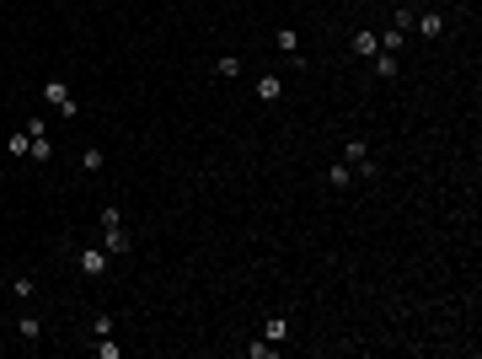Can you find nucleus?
<instances>
[{
  "label": "nucleus",
  "instance_id": "nucleus-1",
  "mask_svg": "<svg viewBox=\"0 0 482 359\" xmlns=\"http://www.w3.org/2000/svg\"><path fill=\"white\" fill-rule=\"evenodd\" d=\"M102 241H108V258H123V252H129V231H123V215L118 209H102Z\"/></svg>",
  "mask_w": 482,
  "mask_h": 359
},
{
  "label": "nucleus",
  "instance_id": "nucleus-2",
  "mask_svg": "<svg viewBox=\"0 0 482 359\" xmlns=\"http://www.w3.org/2000/svg\"><path fill=\"white\" fill-rule=\"evenodd\" d=\"M343 161L354 167V177H375V161H370V145H364V140H349V145H343Z\"/></svg>",
  "mask_w": 482,
  "mask_h": 359
},
{
  "label": "nucleus",
  "instance_id": "nucleus-3",
  "mask_svg": "<svg viewBox=\"0 0 482 359\" xmlns=\"http://www.w3.org/2000/svg\"><path fill=\"white\" fill-rule=\"evenodd\" d=\"M274 48L284 54L289 65H306V60H301V33H295V27H279V33H274Z\"/></svg>",
  "mask_w": 482,
  "mask_h": 359
},
{
  "label": "nucleus",
  "instance_id": "nucleus-4",
  "mask_svg": "<svg viewBox=\"0 0 482 359\" xmlns=\"http://www.w3.org/2000/svg\"><path fill=\"white\" fill-rule=\"evenodd\" d=\"M43 96H48V102H54V108L65 113V118H75V113H81V108H75V96H70V86H65V81H48V86H43Z\"/></svg>",
  "mask_w": 482,
  "mask_h": 359
},
{
  "label": "nucleus",
  "instance_id": "nucleus-5",
  "mask_svg": "<svg viewBox=\"0 0 482 359\" xmlns=\"http://www.w3.org/2000/svg\"><path fill=\"white\" fill-rule=\"evenodd\" d=\"M75 263H81V274H86V279H102V274H108V252H96V247H86L81 258H75Z\"/></svg>",
  "mask_w": 482,
  "mask_h": 359
},
{
  "label": "nucleus",
  "instance_id": "nucleus-6",
  "mask_svg": "<svg viewBox=\"0 0 482 359\" xmlns=\"http://www.w3.org/2000/svg\"><path fill=\"white\" fill-rule=\"evenodd\" d=\"M413 27H418L423 38H439V33H445V16H439V11H423V16H413Z\"/></svg>",
  "mask_w": 482,
  "mask_h": 359
},
{
  "label": "nucleus",
  "instance_id": "nucleus-7",
  "mask_svg": "<svg viewBox=\"0 0 482 359\" xmlns=\"http://www.w3.org/2000/svg\"><path fill=\"white\" fill-rule=\"evenodd\" d=\"M354 54H359V60H375V54H381V33H354Z\"/></svg>",
  "mask_w": 482,
  "mask_h": 359
},
{
  "label": "nucleus",
  "instance_id": "nucleus-8",
  "mask_svg": "<svg viewBox=\"0 0 482 359\" xmlns=\"http://www.w3.org/2000/svg\"><path fill=\"white\" fill-rule=\"evenodd\" d=\"M257 96H263V102H279V96H284V81H279V75H257Z\"/></svg>",
  "mask_w": 482,
  "mask_h": 359
},
{
  "label": "nucleus",
  "instance_id": "nucleus-9",
  "mask_svg": "<svg viewBox=\"0 0 482 359\" xmlns=\"http://www.w3.org/2000/svg\"><path fill=\"white\" fill-rule=\"evenodd\" d=\"M16 333H22L27 343H38V338H43V322H38V316L27 311V316H16Z\"/></svg>",
  "mask_w": 482,
  "mask_h": 359
},
{
  "label": "nucleus",
  "instance_id": "nucleus-10",
  "mask_svg": "<svg viewBox=\"0 0 482 359\" xmlns=\"http://www.w3.org/2000/svg\"><path fill=\"white\" fill-rule=\"evenodd\" d=\"M327 182H332V188H354V167H349V161H337V167L327 172Z\"/></svg>",
  "mask_w": 482,
  "mask_h": 359
},
{
  "label": "nucleus",
  "instance_id": "nucleus-11",
  "mask_svg": "<svg viewBox=\"0 0 482 359\" xmlns=\"http://www.w3.org/2000/svg\"><path fill=\"white\" fill-rule=\"evenodd\" d=\"M263 338H268V343H284V338H289V322H284V316H268Z\"/></svg>",
  "mask_w": 482,
  "mask_h": 359
},
{
  "label": "nucleus",
  "instance_id": "nucleus-12",
  "mask_svg": "<svg viewBox=\"0 0 482 359\" xmlns=\"http://www.w3.org/2000/svg\"><path fill=\"white\" fill-rule=\"evenodd\" d=\"M375 75H381V81H397V54H375Z\"/></svg>",
  "mask_w": 482,
  "mask_h": 359
},
{
  "label": "nucleus",
  "instance_id": "nucleus-13",
  "mask_svg": "<svg viewBox=\"0 0 482 359\" xmlns=\"http://www.w3.org/2000/svg\"><path fill=\"white\" fill-rule=\"evenodd\" d=\"M6 150H11V156H27V150H33V134H27V129H16L11 140H6Z\"/></svg>",
  "mask_w": 482,
  "mask_h": 359
},
{
  "label": "nucleus",
  "instance_id": "nucleus-14",
  "mask_svg": "<svg viewBox=\"0 0 482 359\" xmlns=\"http://www.w3.org/2000/svg\"><path fill=\"white\" fill-rule=\"evenodd\" d=\"M27 156H33V161H48V156H54V140H48V134H33V150H27Z\"/></svg>",
  "mask_w": 482,
  "mask_h": 359
},
{
  "label": "nucleus",
  "instance_id": "nucleus-15",
  "mask_svg": "<svg viewBox=\"0 0 482 359\" xmlns=\"http://www.w3.org/2000/svg\"><path fill=\"white\" fill-rule=\"evenodd\" d=\"M215 70L225 75V81H236V75H241V60H236V54H220V60H215Z\"/></svg>",
  "mask_w": 482,
  "mask_h": 359
},
{
  "label": "nucleus",
  "instance_id": "nucleus-16",
  "mask_svg": "<svg viewBox=\"0 0 482 359\" xmlns=\"http://www.w3.org/2000/svg\"><path fill=\"white\" fill-rule=\"evenodd\" d=\"M279 354V343H268V338H263V343H247V359H274Z\"/></svg>",
  "mask_w": 482,
  "mask_h": 359
},
{
  "label": "nucleus",
  "instance_id": "nucleus-17",
  "mask_svg": "<svg viewBox=\"0 0 482 359\" xmlns=\"http://www.w3.org/2000/svg\"><path fill=\"white\" fill-rule=\"evenodd\" d=\"M402 43H408V33H397V27H391V33H386V38H381V54H397V48H402Z\"/></svg>",
  "mask_w": 482,
  "mask_h": 359
},
{
  "label": "nucleus",
  "instance_id": "nucleus-18",
  "mask_svg": "<svg viewBox=\"0 0 482 359\" xmlns=\"http://www.w3.org/2000/svg\"><path fill=\"white\" fill-rule=\"evenodd\" d=\"M6 289H11L16 300H33V279H27V274H22V279H11V285H6Z\"/></svg>",
  "mask_w": 482,
  "mask_h": 359
},
{
  "label": "nucleus",
  "instance_id": "nucleus-19",
  "mask_svg": "<svg viewBox=\"0 0 482 359\" xmlns=\"http://www.w3.org/2000/svg\"><path fill=\"white\" fill-rule=\"evenodd\" d=\"M96 354H102V359H123V348L113 343V338H96Z\"/></svg>",
  "mask_w": 482,
  "mask_h": 359
},
{
  "label": "nucleus",
  "instance_id": "nucleus-20",
  "mask_svg": "<svg viewBox=\"0 0 482 359\" xmlns=\"http://www.w3.org/2000/svg\"><path fill=\"white\" fill-rule=\"evenodd\" d=\"M102 161H108V156H102V150H96V145H91V150H86V156H81V167H86V172H102Z\"/></svg>",
  "mask_w": 482,
  "mask_h": 359
},
{
  "label": "nucleus",
  "instance_id": "nucleus-21",
  "mask_svg": "<svg viewBox=\"0 0 482 359\" xmlns=\"http://www.w3.org/2000/svg\"><path fill=\"white\" fill-rule=\"evenodd\" d=\"M91 333H96V338H113V316L102 311V316H96V322H91Z\"/></svg>",
  "mask_w": 482,
  "mask_h": 359
},
{
  "label": "nucleus",
  "instance_id": "nucleus-22",
  "mask_svg": "<svg viewBox=\"0 0 482 359\" xmlns=\"http://www.w3.org/2000/svg\"><path fill=\"white\" fill-rule=\"evenodd\" d=\"M0 289H6V279H0Z\"/></svg>",
  "mask_w": 482,
  "mask_h": 359
}]
</instances>
